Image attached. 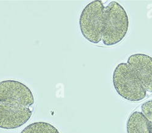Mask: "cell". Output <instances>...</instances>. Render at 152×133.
<instances>
[{
    "label": "cell",
    "instance_id": "1",
    "mask_svg": "<svg viewBox=\"0 0 152 133\" xmlns=\"http://www.w3.org/2000/svg\"><path fill=\"white\" fill-rule=\"evenodd\" d=\"M130 20L127 12L119 3L113 1L105 8L102 41L105 46L121 42L127 34Z\"/></svg>",
    "mask_w": 152,
    "mask_h": 133
},
{
    "label": "cell",
    "instance_id": "2",
    "mask_svg": "<svg viewBox=\"0 0 152 133\" xmlns=\"http://www.w3.org/2000/svg\"><path fill=\"white\" fill-rule=\"evenodd\" d=\"M113 84L117 94L122 98L137 102L145 99L147 91L127 63L117 65L113 73Z\"/></svg>",
    "mask_w": 152,
    "mask_h": 133
},
{
    "label": "cell",
    "instance_id": "3",
    "mask_svg": "<svg viewBox=\"0 0 152 133\" xmlns=\"http://www.w3.org/2000/svg\"><path fill=\"white\" fill-rule=\"evenodd\" d=\"M105 8L100 0H94L88 3L83 9L79 18V26L82 35L92 44L102 41Z\"/></svg>",
    "mask_w": 152,
    "mask_h": 133
},
{
    "label": "cell",
    "instance_id": "4",
    "mask_svg": "<svg viewBox=\"0 0 152 133\" xmlns=\"http://www.w3.org/2000/svg\"><path fill=\"white\" fill-rule=\"evenodd\" d=\"M34 102L32 92L23 83L15 80L0 82V103L17 104L29 108Z\"/></svg>",
    "mask_w": 152,
    "mask_h": 133
},
{
    "label": "cell",
    "instance_id": "5",
    "mask_svg": "<svg viewBox=\"0 0 152 133\" xmlns=\"http://www.w3.org/2000/svg\"><path fill=\"white\" fill-rule=\"evenodd\" d=\"M32 112L29 107L17 104L0 103V128L14 129L27 123Z\"/></svg>",
    "mask_w": 152,
    "mask_h": 133
},
{
    "label": "cell",
    "instance_id": "6",
    "mask_svg": "<svg viewBox=\"0 0 152 133\" xmlns=\"http://www.w3.org/2000/svg\"><path fill=\"white\" fill-rule=\"evenodd\" d=\"M127 64L147 92L152 93V57L144 53L130 55Z\"/></svg>",
    "mask_w": 152,
    "mask_h": 133
},
{
    "label": "cell",
    "instance_id": "7",
    "mask_svg": "<svg viewBox=\"0 0 152 133\" xmlns=\"http://www.w3.org/2000/svg\"><path fill=\"white\" fill-rule=\"evenodd\" d=\"M127 133H152V125L142 112L134 111L126 122Z\"/></svg>",
    "mask_w": 152,
    "mask_h": 133
},
{
    "label": "cell",
    "instance_id": "8",
    "mask_svg": "<svg viewBox=\"0 0 152 133\" xmlns=\"http://www.w3.org/2000/svg\"><path fill=\"white\" fill-rule=\"evenodd\" d=\"M20 133H60L53 125L45 122L32 123L24 128Z\"/></svg>",
    "mask_w": 152,
    "mask_h": 133
},
{
    "label": "cell",
    "instance_id": "9",
    "mask_svg": "<svg viewBox=\"0 0 152 133\" xmlns=\"http://www.w3.org/2000/svg\"><path fill=\"white\" fill-rule=\"evenodd\" d=\"M142 114L152 125V100L144 103L141 106Z\"/></svg>",
    "mask_w": 152,
    "mask_h": 133
}]
</instances>
